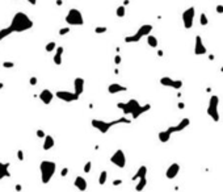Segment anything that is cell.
<instances>
[{
	"instance_id": "cell-1",
	"label": "cell",
	"mask_w": 223,
	"mask_h": 192,
	"mask_svg": "<svg viewBox=\"0 0 223 192\" xmlns=\"http://www.w3.org/2000/svg\"><path fill=\"white\" fill-rule=\"evenodd\" d=\"M9 28L12 29L13 33H22L33 28V21L25 12H16L12 17Z\"/></svg>"
},
{
	"instance_id": "cell-2",
	"label": "cell",
	"mask_w": 223,
	"mask_h": 192,
	"mask_svg": "<svg viewBox=\"0 0 223 192\" xmlns=\"http://www.w3.org/2000/svg\"><path fill=\"white\" fill-rule=\"evenodd\" d=\"M131 121H133L131 119H127V117H125V116H122L117 120H113V121H104V120L93 119L92 120V126L95 128V129H97L100 133H102V134H105V133H108L113 126H116L118 124H130Z\"/></svg>"
},
{
	"instance_id": "cell-3",
	"label": "cell",
	"mask_w": 223,
	"mask_h": 192,
	"mask_svg": "<svg viewBox=\"0 0 223 192\" xmlns=\"http://www.w3.org/2000/svg\"><path fill=\"white\" fill-rule=\"evenodd\" d=\"M57 170V163L53 161H42L39 163V171H41V182L43 184H49L53 179Z\"/></svg>"
},
{
	"instance_id": "cell-4",
	"label": "cell",
	"mask_w": 223,
	"mask_h": 192,
	"mask_svg": "<svg viewBox=\"0 0 223 192\" xmlns=\"http://www.w3.org/2000/svg\"><path fill=\"white\" fill-rule=\"evenodd\" d=\"M152 29H153V27L151 25V24H143V25H142L141 28H138L137 33L131 34V36L125 37V42H126V43L139 42L142 37H147L148 34H150V33L152 32Z\"/></svg>"
},
{
	"instance_id": "cell-5",
	"label": "cell",
	"mask_w": 223,
	"mask_h": 192,
	"mask_svg": "<svg viewBox=\"0 0 223 192\" xmlns=\"http://www.w3.org/2000/svg\"><path fill=\"white\" fill-rule=\"evenodd\" d=\"M66 22L68 24L70 27H80L84 24V17H83V13L79 11L78 8H71L70 11L67 12L66 14Z\"/></svg>"
},
{
	"instance_id": "cell-6",
	"label": "cell",
	"mask_w": 223,
	"mask_h": 192,
	"mask_svg": "<svg viewBox=\"0 0 223 192\" xmlns=\"http://www.w3.org/2000/svg\"><path fill=\"white\" fill-rule=\"evenodd\" d=\"M218 105H219V97L217 95H213L209 100V105H207L206 113L211 117L213 121L218 122L219 121V113H218Z\"/></svg>"
},
{
	"instance_id": "cell-7",
	"label": "cell",
	"mask_w": 223,
	"mask_h": 192,
	"mask_svg": "<svg viewBox=\"0 0 223 192\" xmlns=\"http://www.w3.org/2000/svg\"><path fill=\"white\" fill-rule=\"evenodd\" d=\"M141 104L135 99H130L126 103H117V108L123 112V115H131V113L137 109Z\"/></svg>"
},
{
	"instance_id": "cell-8",
	"label": "cell",
	"mask_w": 223,
	"mask_h": 192,
	"mask_svg": "<svg viewBox=\"0 0 223 192\" xmlns=\"http://www.w3.org/2000/svg\"><path fill=\"white\" fill-rule=\"evenodd\" d=\"M194 17H196V8L194 7H189L182 12V24H184L185 29H190L193 27Z\"/></svg>"
},
{
	"instance_id": "cell-9",
	"label": "cell",
	"mask_w": 223,
	"mask_h": 192,
	"mask_svg": "<svg viewBox=\"0 0 223 192\" xmlns=\"http://www.w3.org/2000/svg\"><path fill=\"white\" fill-rule=\"evenodd\" d=\"M110 162L114 166L120 167V169H125L126 166V155L125 153H123L122 149H117L114 153H113V155L110 157Z\"/></svg>"
},
{
	"instance_id": "cell-10",
	"label": "cell",
	"mask_w": 223,
	"mask_h": 192,
	"mask_svg": "<svg viewBox=\"0 0 223 192\" xmlns=\"http://www.w3.org/2000/svg\"><path fill=\"white\" fill-rule=\"evenodd\" d=\"M55 96L58 97L59 100L66 101V103L78 101L79 97H80L76 92H71V91H57V92H55Z\"/></svg>"
},
{
	"instance_id": "cell-11",
	"label": "cell",
	"mask_w": 223,
	"mask_h": 192,
	"mask_svg": "<svg viewBox=\"0 0 223 192\" xmlns=\"http://www.w3.org/2000/svg\"><path fill=\"white\" fill-rule=\"evenodd\" d=\"M160 84L164 87H171V88H175V90H180L182 87V80H175L169 76H163V78H160Z\"/></svg>"
},
{
	"instance_id": "cell-12",
	"label": "cell",
	"mask_w": 223,
	"mask_h": 192,
	"mask_svg": "<svg viewBox=\"0 0 223 192\" xmlns=\"http://www.w3.org/2000/svg\"><path fill=\"white\" fill-rule=\"evenodd\" d=\"M206 53H207V49L204 45V42H202L201 36L200 34H197L196 36V43H194V54L196 55H205Z\"/></svg>"
},
{
	"instance_id": "cell-13",
	"label": "cell",
	"mask_w": 223,
	"mask_h": 192,
	"mask_svg": "<svg viewBox=\"0 0 223 192\" xmlns=\"http://www.w3.org/2000/svg\"><path fill=\"white\" fill-rule=\"evenodd\" d=\"M189 124H190V120L188 119V117H184V119H182L180 122H178L177 125L169 126L167 130L169 132V133H177V132H182V130L185 129V128H188V126H189Z\"/></svg>"
},
{
	"instance_id": "cell-14",
	"label": "cell",
	"mask_w": 223,
	"mask_h": 192,
	"mask_svg": "<svg viewBox=\"0 0 223 192\" xmlns=\"http://www.w3.org/2000/svg\"><path fill=\"white\" fill-rule=\"evenodd\" d=\"M54 93L50 91V90H47V88H45V90H42L41 92H39V95H38V97H39V100H41L43 104H46V105H49L50 103L53 101V99H54Z\"/></svg>"
},
{
	"instance_id": "cell-15",
	"label": "cell",
	"mask_w": 223,
	"mask_h": 192,
	"mask_svg": "<svg viewBox=\"0 0 223 192\" xmlns=\"http://www.w3.org/2000/svg\"><path fill=\"white\" fill-rule=\"evenodd\" d=\"M178 171H180V165L178 163H172L169 167L165 171V176H167V179H175L177 174H178Z\"/></svg>"
},
{
	"instance_id": "cell-16",
	"label": "cell",
	"mask_w": 223,
	"mask_h": 192,
	"mask_svg": "<svg viewBox=\"0 0 223 192\" xmlns=\"http://www.w3.org/2000/svg\"><path fill=\"white\" fill-rule=\"evenodd\" d=\"M84 86H86V80H84L82 76H78L74 79V90H75V92L79 96L84 92Z\"/></svg>"
},
{
	"instance_id": "cell-17",
	"label": "cell",
	"mask_w": 223,
	"mask_h": 192,
	"mask_svg": "<svg viewBox=\"0 0 223 192\" xmlns=\"http://www.w3.org/2000/svg\"><path fill=\"white\" fill-rule=\"evenodd\" d=\"M150 109H151V105H150V104H145V105H139V107H138V108H137V109H135V111H134V112L131 113V115H130V116H131V120H137V119H138V117H141V116L143 115V113H146V112H148V111H150Z\"/></svg>"
},
{
	"instance_id": "cell-18",
	"label": "cell",
	"mask_w": 223,
	"mask_h": 192,
	"mask_svg": "<svg viewBox=\"0 0 223 192\" xmlns=\"http://www.w3.org/2000/svg\"><path fill=\"white\" fill-rule=\"evenodd\" d=\"M74 186H75L79 191H86L88 188V182L86 180V178H83L82 175H79L75 178V180H74Z\"/></svg>"
},
{
	"instance_id": "cell-19",
	"label": "cell",
	"mask_w": 223,
	"mask_h": 192,
	"mask_svg": "<svg viewBox=\"0 0 223 192\" xmlns=\"http://www.w3.org/2000/svg\"><path fill=\"white\" fill-rule=\"evenodd\" d=\"M123 91H127V88L125 86L120 84V83H112V84L108 86V92L110 95H114V93H120V92H123Z\"/></svg>"
},
{
	"instance_id": "cell-20",
	"label": "cell",
	"mask_w": 223,
	"mask_h": 192,
	"mask_svg": "<svg viewBox=\"0 0 223 192\" xmlns=\"http://www.w3.org/2000/svg\"><path fill=\"white\" fill-rule=\"evenodd\" d=\"M63 51H64V49H63L62 46H57L55 53H54V58H53L54 65H57V66H61V65H62V55H63Z\"/></svg>"
},
{
	"instance_id": "cell-21",
	"label": "cell",
	"mask_w": 223,
	"mask_h": 192,
	"mask_svg": "<svg viewBox=\"0 0 223 192\" xmlns=\"http://www.w3.org/2000/svg\"><path fill=\"white\" fill-rule=\"evenodd\" d=\"M54 145H55V141H54V137L51 136H45L43 137V144H42V149L45 151H47V150H50L54 147Z\"/></svg>"
},
{
	"instance_id": "cell-22",
	"label": "cell",
	"mask_w": 223,
	"mask_h": 192,
	"mask_svg": "<svg viewBox=\"0 0 223 192\" xmlns=\"http://www.w3.org/2000/svg\"><path fill=\"white\" fill-rule=\"evenodd\" d=\"M9 166H11L9 163H3V162H0V180L11 176V172H9Z\"/></svg>"
},
{
	"instance_id": "cell-23",
	"label": "cell",
	"mask_w": 223,
	"mask_h": 192,
	"mask_svg": "<svg viewBox=\"0 0 223 192\" xmlns=\"http://www.w3.org/2000/svg\"><path fill=\"white\" fill-rule=\"evenodd\" d=\"M171 136H172V133H169L167 129L161 130V132H159V141L161 144H167V142L171 140Z\"/></svg>"
},
{
	"instance_id": "cell-24",
	"label": "cell",
	"mask_w": 223,
	"mask_h": 192,
	"mask_svg": "<svg viewBox=\"0 0 223 192\" xmlns=\"http://www.w3.org/2000/svg\"><path fill=\"white\" fill-rule=\"evenodd\" d=\"M146 175H147V167L143 165V166H141L139 169L137 170L135 175L133 176V180H137V179H139V178H143V176H146Z\"/></svg>"
},
{
	"instance_id": "cell-25",
	"label": "cell",
	"mask_w": 223,
	"mask_h": 192,
	"mask_svg": "<svg viewBox=\"0 0 223 192\" xmlns=\"http://www.w3.org/2000/svg\"><path fill=\"white\" fill-rule=\"evenodd\" d=\"M147 43H148V46L156 49L157 45H159V41H157V38H156L155 36H152V34L150 33V34L147 36Z\"/></svg>"
},
{
	"instance_id": "cell-26",
	"label": "cell",
	"mask_w": 223,
	"mask_h": 192,
	"mask_svg": "<svg viewBox=\"0 0 223 192\" xmlns=\"http://www.w3.org/2000/svg\"><path fill=\"white\" fill-rule=\"evenodd\" d=\"M13 32H12V29L9 28V27H7V28H2L0 29V41H3L4 38H7L8 36H11Z\"/></svg>"
},
{
	"instance_id": "cell-27",
	"label": "cell",
	"mask_w": 223,
	"mask_h": 192,
	"mask_svg": "<svg viewBox=\"0 0 223 192\" xmlns=\"http://www.w3.org/2000/svg\"><path fill=\"white\" fill-rule=\"evenodd\" d=\"M146 184H147V178H146V176H143V178H139V179H138L137 186H135V191H142V190H145Z\"/></svg>"
},
{
	"instance_id": "cell-28",
	"label": "cell",
	"mask_w": 223,
	"mask_h": 192,
	"mask_svg": "<svg viewBox=\"0 0 223 192\" xmlns=\"http://www.w3.org/2000/svg\"><path fill=\"white\" fill-rule=\"evenodd\" d=\"M106 179H108V171L106 170H102L100 172V176H98V184L104 186L106 183Z\"/></svg>"
},
{
	"instance_id": "cell-29",
	"label": "cell",
	"mask_w": 223,
	"mask_h": 192,
	"mask_svg": "<svg viewBox=\"0 0 223 192\" xmlns=\"http://www.w3.org/2000/svg\"><path fill=\"white\" fill-rule=\"evenodd\" d=\"M116 14H117V17H125V14H126V7L123 6H120V7H117L116 9Z\"/></svg>"
},
{
	"instance_id": "cell-30",
	"label": "cell",
	"mask_w": 223,
	"mask_h": 192,
	"mask_svg": "<svg viewBox=\"0 0 223 192\" xmlns=\"http://www.w3.org/2000/svg\"><path fill=\"white\" fill-rule=\"evenodd\" d=\"M57 49V42L55 41H51V42H49V43H46V46H45V50H46L47 53H51V51H54Z\"/></svg>"
},
{
	"instance_id": "cell-31",
	"label": "cell",
	"mask_w": 223,
	"mask_h": 192,
	"mask_svg": "<svg viewBox=\"0 0 223 192\" xmlns=\"http://www.w3.org/2000/svg\"><path fill=\"white\" fill-rule=\"evenodd\" d=\"M200 24L202 27H206L207 24H209V20H207V16H206V13L202 12L201 13V16H200Z\"/></svg>"
},
{
	"instance_id": "cell-32",
	"label": "cell",
	"mask_w": 223,
	"mask_h": 192,
	"mask_svg": "<svg viewBox=\"0 0 223 192\" xmlns=\"http://www.w3.org/2000/svg\"><path fill=\"white\" fill-rule=\"evenodd\" d=\"M70 32H71V28L66 27V28H61V29H59L58 34H59V36H64V34H68Z\"/></svg>"
},
{
	"instance_id": "cell-33",
	"label": "cell",
	"mask_w": 223,
	"mask_h": 192,
	"mask_svg": "<svg viewBox=\"0 0 223 192\" xmlns=\"http://www.w3.org/2000/svg\"><path fill=\"white\" fill-rule=\"evenodd\" d=\"M2 66H3L4 68H13V67H14V63H13L12 61H4V62L2 63Z\"/></svg>"
},
{
	"instance_id": "cell-34",
	"label": "cell",
	"mask_w": 223,
	"mask_h": 192,
	"mask_svg": "<svg viewBox=\"0 0 223 192\" xmlns=\"http://www.w3.org/2000/svg\"><path fill=\"white\" fill-rule=\"evenodd\" d=\"M105 32H108V28L106 27H97V28H95V33L96 34H102V33H105Z\"/></svg>"
},
{
	"instance_id": "cell-35",
	"label": "cell",
	"mask_w": 223,
	"mask_h": 192,
	"mask_svg": "<svg viewBox=\"0 0 223 192\" xmlns=\"http://www.w3.org/2000/svg\"><path fill=\"white\" fill-rule=\"evenodd\" d=\"M91 169H92V162H87L86 165H84V172L86 174H88V172H91Z\"/></svg>"
},
{
	"instance_id": "cell-36",
	"label": "cell",
	"mask_w": 223,
	"mask_h": 192,
	"mask_svg": "<svg viewBox=\"0 0 223 192\" xmlns=\"http://www.w3.org/2000/svg\"><path fill=\"white\" fill-rule=\"evenodd\" d=\"M17 159H18L20 162H22V161H24V151H22L21 149H18V150H17Z\"/></svg>"
},
{
	"instance_id": "cell-37",
	"label": "cell",
	"mask_w": 223,
	"mask_h": 192,
	"mask_svg": "<svg viewBox=\"0 0 223 192\" xmlns=\"http://www.w3.org/2000/svg\"><path fill=\"white\" fill-rule=\"evenodd\" d=\"M121 62H122V58H121L120 54H117V55L114 57V63H116V65H120Z\"/></svg>"
},
{
	"instance_id": "cell-38",
	"label": "cell",
	"mask_w": 223,
	"mask_h": 192,
	"mask_svg": "<svg viewBox=\"0 0 223 192\" xmlns=\"http://www.w3.org/2000/svg\"><path fill=\"white\" fill-rule=\"evenodd\" d=\"M45 136H46V134H45V132L42 129H38L37 130V137H38V138H43Z\"/></svg>"
},
{
	"instance_id": "cell-39",
	"label": "cell",
	"mask_w": 223,
	"mask_h": 192,
	"mask_svg": "<svg viewBox=\"0 0 223 192\" xmlns=\"http://www.w3.org/2000/svg\"><path fill=\"white\" fill-rule=\"evenodd\" d=\"M67 174H68V167H64V169H62V171H61V176H67Z\"/></svg>"
},
{
	"instance_id": "cell-40",
	"label": "cell",
	"mask_w": 223,
	"mask_h": 192,
	"mask_svg": "<svg viewBox=\"0 0 223 192\" xmlns=\"http://www.w3.org/2000/svg\"><path fill=\"white\" fill-rule=\"evenodd\" d=\"M29 83H30L32 86H37V83H38V82H37V78H36V76H32V78H30V82H29Z\"/></svg>"
},
{
	"instance_id": "cell-41",
	"label": "cell",
	"mask_w": 223,
	"mask_h": 192,
	"mask_svg": "<svg viewBox=\"0 0 223 192\" xmlns=\"http://www.w3.org/2000/svg\"><path fill=\"white\" fill-rule=\"evenodd\" d=\"M122 184V180L121 179H116V180H113V186H120Z\"/></svg>"
},
{
	"instance_id": "cell-42",
	"label": "cell",
	"mask_w": 223,
	"mask_h": 192,
	"mask_svg": "<svg viewBox=\"0 0 223 192\" xmlns=\"http://www.w3.org/2000/svg\"><path fill=\"white\" fill-rule=\"evenodd\" d=\"M177 107H178V109H184V108H185V104H184L182 101H180V103L177 104Z\"/></svg>"
},
{
	"instance_id": "cell-43",
	"label": "cell",
	"mask_w": 223,
	"mask_h": 192,
	"mask_svg": "<svg viewBox=\"0 0 223 192\" xmlns=\"http://www.w3.org/2000/svg\"><path fill=\"white\" fill-rule=\"evenodd\" d=\"M26 2L29 4H32V6H36V4H37V0H26Z\"/></svg>"
},
{
	"instance_id": "cell-44",
	"label": "cell",
	"mask_w": 223,
	"mask_h": 192,
	"mask_svg": "<svg viewBox=\"0 0 223 192\" xmlns=\"http://www.w3.org/2000/svg\"><path fill=\"white\" fill-rule=\"evenodd\" d=\"M157 55H159V57H163V55H164V53H163V50H157Z\"/></svg>"
},
{
	"instance_id": "cell-45",
	"label": "cell",
	"mask_w": 223,
	"mask_h": 192,
	"mask_svg": "<svg viewBox=\"0 0 223 192\" xmlns=\"http://www.w3.org/2000/svg\"><path fill=\"white\" fill-rule=\"evenodd\" d=\"M62 3H63L62 0H57V4H58V6H62Z\"/></svg>"
},
{
	"instance_id": "cell-46",
	"label": "cell",
	"mask_w": 223,
	"mask_h": 192,
	"mask_svg": "<svg viewBox=\"0 0 223 192\" xmlns=\"http://www.w3.org/2000/svg\"><path fill=\"white\" fill-rule=\"evenodd\" d=\"M129 3H130V2H129V0H125V2H123V6H125V7H126V6H127V4H129Z\"/></svg>"
},
{
	"instance_id": "cell-47",
	"label": "cell",
	"mask_w": 223,
	"mask_h": 192,
	"mask_svg": "<svg viewBox=\"0 0 223 192\" xmlns=\"http://www.w3.org/2000/svg\"><path fill=\"white\" fill-rule=\"evenodd\" d=\"M3 87H4V84H3V83H0V88H3Z\"/></svg>"
},
{
	"instance_id": "cell-48",
	"label": "cell",
	"mask_w": 223,
	"mask_h": 192,
	"mask_svg": "<svg viewBox=\"0 0 223 192\" xmlns=\"http://www.w3.org/2000/svg\"><path fill=\"white\" fill-rule=\"evenodd\" d=\"M221 72H222V74H223V66H222V67H221Z\"/></svg>"
}]
</instances>
